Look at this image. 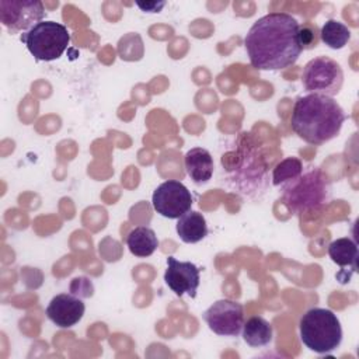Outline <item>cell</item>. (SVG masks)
I'll use <instances>...</instances> for the list:
<instances>
[{"label": "cell", "mask_w": 359, "mask_h": 359, "mask_svg": "<svg viewBox=\"0 0 359 359\" xmlns=\"http://www.w3.org/2000/svg\"><path fill=\"white\" fill-rule=\"evenodd\" d=\"M299 21L280 11L258 18L244 38V46L252 67L258 70H282L296 63L302 53Z\"/></svg>", "instance_id": "cell-1"}, {"label": "cell", "mask_w": 359, "mask_h": 359, "mask_svg": "<svg viewBox=\"0 0 359 359\" xmlns=\"http://www.w3.org/2000/svg\"><path fill=\"white\" fill-rule=\"evenodd\" d=\"M345 119L344 109L332 97L310 93L296 100L290 126L300 139L320 146L338 136Z\"/></svg>", "instance_id": "cell-2"}, {"label": "cell", "mask_w": 359, "mask_h": 359, "mask_svg": "<svg viewBox=\"0 0 359 359\" xmlns=\"http://www.w3.org/2000/svg\"><path fill=\"white\" fill-rule=\"evenodd\" d=\"M330 198L331 184L317 167L303 170L299 177L282 184V202L294 215L317 212L328 203Z\"/></svg>", "instance_id": "cell-3"}, {"label": "cell", "mask_w": 359, "mask_h": 359, "mask_svg": "<svg viewBox=\"0 0 359 359\" xmlns=\"http://www.w3.org/2000/svg\"><path fill=\"white\" fill-rule=\"evenodd\" d=\"M300 341L316 353L335 351L342 341V327L334 311L323 307L307 310L299 323Z\"/></svg>", "instance_id": "cell-4"}, {"label": "cell", "mask_w": 359, "mask_h": 359, "mask_svg": "<svg viewBox=\"0 0 359 359\" xmlns=\"http://www.w3.org/2000/svg\"><path fill=\"white\" fill-rule=\"evenodd\" d=\"M29 53L42 62L59 59L70 43V32L56 21H41L21 35Z\"/></svg>", "instance_id": "cell-5"}, {"label": "cell", "mask_w": 359, "mask_h": 359, "mask_svg": "<svg viewBox=\"0 0 359 359\" xmlns=\"http://www.w3.org/2000/svg\"><path fill=\"white\" fill-rule=\"evenodd\" d=\"M302 83L306 91L311 94L334 97L342 88L344 72L337 60L328 56H317L306 63Z\"/></svg>", "instance_id": "cell-6"}, {"label": "cell", "mask_w": 359, "mask_h": 359, "mask_svg": "<svg viewBox=\"0 0 359 359\" xmlns=\"http://www.w3.org/2000/svg\"><path fill=\"white\" fill-rule=\"evenodd\" d=\"M46 11L38 0H0V21L11 32L29 31L43 21Z\"/></svg>", "instance_id": "cell-7"}, {"label": "cell", "mask_w": 359, "mask_h": 359, "mask_svg": "<svg viewBox=\"0 0 359 359\" xmlns=\"http://www.w3.org/2000/svg\"><path fill=\"white\" fill-rule=\"evenodd\" d=\"M194 203L191 191L177 180H168L160 184L151 196V205L154 210L167 219H178Z\"/></svg>", "instance_id": "cell-8"}, {"label": "cell", "mask_w": 359, "mask_h": 359, "mask_svg": "<svg viewBox=\"0 0 359 359\" xmlns=\"http://www.w3.org/2000/svg\"><path fill=\"white\" fill-rule=\"evenodd\" d=\"M210 331L223 337H237L244 325V309L243 304L230 299H222L215 302L203 313Z\"/></svg>", "instance_id": "cell-9"}, {"label": "cell", "mask_w": 359, "mask_h": 359, "mask_svg": "<svg viewBox=\"0 0 359 359\" xmlns=\"http://www.w3.org/2000/svg\"><path fill=\"white\" fill-rule=\"evenodd\" d=\"M164 282L177 296L181 297L182 294H188L194 299L201 282V271L194 262L167 257Z\"/></svg>", "instance_id": "cell-10"}, {"label": "cell", "mask_w": 359, "mask_h": 359, "mask_svg": "<svg viewBox=\"0 0 359 359\" xmlns=\"http://www.w3.org/2000/svg\"><path fill=\"white\" fill-rule=\"evenodd\" d=\"M86 306L81 297L73 293H60L52 297L45 313L48 318L60 328H70L76 325L84 316Z\"/></svg>", "instance_id": "cell-11"}, {"label": "cell", "mask_w": 359, "mask_h": 359, "mask_svg": "<svg viewBox=\"0 0 359 359\" xmlns=\"http://www.w3.org/2000/svg\"><path fill=\"white\" fill-rule=\"evenodd\" d=\"M328 255L334 264H337L341 269L337 273V279L341 283L349 282V276L358 272V245L349 237H341L330 243Z\"/></svg>", "instance_id": "cell-12"}, {"label": "cell", "mask_w": 359, "mask_h": 359, "mask_svg": "<svg viewBox=\"0 0 359 359\" xmlns=\"http://www.w3.org/2000/svg\"><path fill=\"white\" fill-rule=\"evenodd\" d=\"M184 164L188 177L198 185L208 182L213 175V157L206 149L194 147L188 150L184 157Z\"/></svg>", "instance_id": "cell-13"}, {"label": "cell", "mask_w": 359, "mask_h": 359, "mask_svg": "<svg viewBox=\"0 0 359 359\" xmlns=\"http://www.w3.org/2000/svg\"><path fill=\"white\" fill-rule=\"evenodd\" d=\"M175 230L180 238L187 244L199 243L208 236V224L202 213L195 210H188L181 217H178Z\"/></svg>", "instance_id": "cell-14"}, {"label": "cell", "mask_w": 359, "mask_h": 359, "mask_svg": "<svg viewBox=\"0 0 359 359\" xmlns=\"http://www.w3.org/2000/svg\"><path fill=\"white\" fill-rule=\"evenodd\" d=\"M126 245L129 251L139 258L150 257L158 247V238L150 227L139 226L129 231L126 237Z\"/></svg>", "instance_id": "cell-15"}, {"label": "cell", "mask_w": 359, "mask_h": 359, "mask_svg": "<svg viewBox=\"0 0 359 359\" xmlns=\"http://www.w3.org/2000/svg\"><path fill=\"white\" fill-rule=\"evenodd\" d=\"M243 339L252 348H261L272 341V325L264 317H250L243 325Z\"/></svg>", "instance_id": "cell-16"}, {"label": "cell", "mask_w": 359, "mask_h": 359, "mask_svg": "<svg viewBox=\"0 0 359 359\" xmlns=\"http://www.w3.org/2000/svg\"><path fill=\"white\" fill-rule=\"evenodd\" d=\"M320 39L331 49H342L351 39V29L341 21L327 20L320 29Z\"/></svg>", "instance_id": "cell-17"}, {"label": "cell", "mask_w": 359, "mask_h": 359, "mask_svg": "<svg viewBox=\"0 0 359 359\" xmlns=\"http://www.w3.org/2000/svg\"><path fill=\"white\" fill-rule=\"evenodd\" d=\"M304 167L300 158L297 157H286L282 161H279L272 172V184L275 187H279L290 180H294L303 172Z\"/></svg>", "instance_id": "cell-18"}, {"label": "cell", "mask_w": 359, "mask_h": 359, "mask_svg": "<svg viewBox=\"0 0 359 359\" xmlns=\"http://www.w3.org/2000/svg\"><path fill=\"white\" fill-rule=\"evenodd\" d=\"M299 42L302 49H313L317 46L320 39V31L316 24L304 22L299 25Z\"/></svg>", "instance_id": "cell-19"}, {"label": "cell", "mask_w": 359, "mask_h": 359, "mask_svg": "<svg viewBox=\"0 0 359 359\" xmlns=\"http://www.w3.org/2000/svg\"><path fill=\"white\" fill-rule=\"evenodd\" d=\"M70 292L77 297H90L93 296L94 287L90 279L80 276V278H74L73 282L70 283Z\"/></svg>", "instance_id": "cell-20"}, {"label": "cell", "mask_w": 359, "mask_h": 359, "mask_svg": "<svg viewBox=\"0 0 359 359\" xmlns=\"http://www.w3.org/2000/svg\"><path fill=\"white\" fill-rule=\"evenodd\" d=\"M136 6L144 13H158L165 6V1H136Z\"/></svg>", "instance_id": "cell-21"}]
</instances>
